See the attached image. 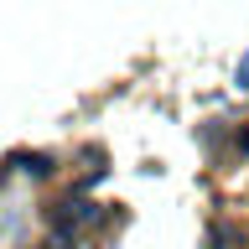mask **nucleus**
Here are the masks:
<instances>
[{"instance_id":"nucleus-2","label":"nucleus","mask_w":249,"mask_h":249,"mask_svg":"<svg viewBox=\"0 0 249 249\" xmlns=\"http://www.w3.org/2000/svg\"><path fill=\"white\" fill-rule=\"evenodd\" d=\"M68 244H73L68 233H52V239H47V249H68Z\"/></svg>"},{"instance_id":"nucleus-3","label":"nucleus","mask_w":249,"mask_h":249,"mask_svg":"<svg viewBox=\"0 0 249 249\" xmlns=\"http://www.w3.org/2000/svg\"><path fill=\"white\" fill-rule=\"evenodd\" d=\"M244 145H249V135H244Z\"/></svg>"},{"instance_id":"nucleus-1","label":"nucleus","mask_w":249,"mask_h":249,"mask_svg":"<svg viewBox=\"0 0 249 249\" xmlns=\"http://www.w3.org/2000/svg\"><path fill=\"white\" fill-rule=\"evenodd\" d=\"M16 161H21V171H31V177H47V171H52V156H16Z\"/></svg>"}]
</instances>
